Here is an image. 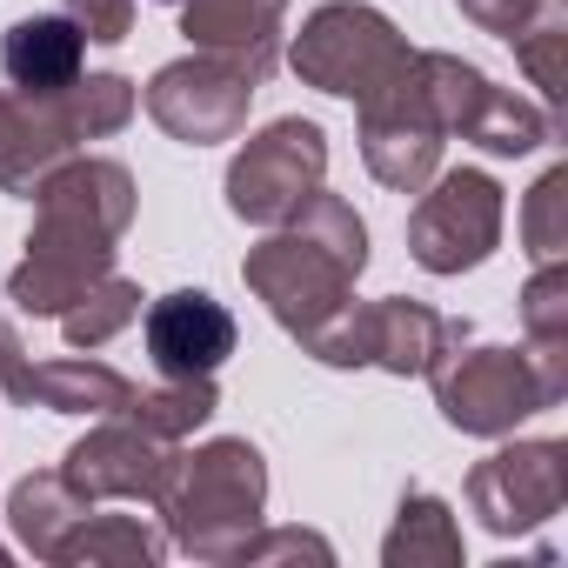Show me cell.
<instances>
[{
	"label": "cell",
	"instance_id": "obj_9",
	"mask_svg": "<svg viewBox=\"0 0 568 568\" xmlns=\"http://www.w3.org/2000/svg\"><path fill=\"white\" fill-rule=\"evenodd\" d=\"M442 148H448V128L422 88V61H408L388 88L362 101V161L382 187L422 194L442 174Z\"/></svg>",
	"mask_w": 568,
	"mask_h": 568
},
{
	"label": "cell",
	"instance_id": "obj_23",
	"mask_svg": "<svg viewBox=\"0 0 568 568\" xmlns=\"http://www.w3.org/2000/svg\"><path fill=\"white\" fill-rule=\"evenodd\" d=\"M128 322H141V288H134V281L128 274H101L94 281V288L61 315V335H68V348H101V342H114Z\"/></svg>",
	"mask_w": 568,
	"mask_h": 568
},
{
	"label": "cell",
	"instance_id": "obj_18",
	"mask_svg": "<svg viewBox=\"0 0 568 568\" xmlns=\"http://www.w3.org/2000/svg\"><path fill=\"white\" fill-rule=\"evenodd\" d=\"M521 328H528V355L548 375V388L568 395V261L535 267V281L521 288Z\"/></svg>",
	"mask_w": 568,
	"mask_h": 568
},
{
	"label": "cell",
	"instance_id": "obj_15",
	"mask_svg": "<svg viewBox=\"0 0 568 568\" xmlns=\"http://www.w3.org/2000/svg\"><path fill=\"white\" fill-rule=\"evenodd\" d=\"M462 342V322L422 308V302H368V368L388 375H428Z\"/></svg>",
	"mask_w": 568,
	"mask_h": 568
},
{
	"label": "cell",
	"instance_id": "obj_6",
	"mask_svg": "<svg viewBox=\"0 0 568 568\" xmlns=\"http://www.w3.org/2000/svg\"><path fill=\"white\" fill-rule=\"evenodd\" d=\"M328 174V134L302 114L267 121L247 134V148L227 161V207L254 227H274L281 214H295Z\"/></svg>",
	"mask_w": 568,
	"mask_h": 568
},
{
	"label": "cell",
	"instance_id": "obj_4",
	"mask_svg": "<svg viewBox=\"0 0 568 568\" xmlns=\"http://www.w3.org/2000/svg\"><path fill=\"white\" fill-rule=\"evenodd\" d=\"M415 61V48L395 34L388 14L362 8V0H328V8H315L288 48V68L322 88V94H342V101H368L375 88H388L402 68Z\"/></svg>",
	"mask_w": 568,
	"mask_h": 568
},
{
	"label": "cell",
	"instance_id": "obj_30",
	"mask_svg": "<svg viewBox=\"0 0 568 568\" xmlns=\"http://www.w3.org/2000/svg\"><path fill=\"white\" fill-rule=\"evenodd\" d=\"M0 561H8V548H0Z\"/></svg>",
	"mask_w": 568,
	"mask_h": 568
},
{
	"label": "cell",
	"instance_id": "obj_27",
	"mask_svg": "<svg viewBox=\"0 0 568 568\" xmlns=\"http://www.w3.org/2000/svg\"><path fill=\"white\" fill-rule=\"evenodd\" d=\"M462 8V21H475L481 34H501V41H515L528 21H541V8L548 0H455Z\"/></svg>",
	"mask_w": 568,
	"mask_h": 568
},
{
	"label": "cell",
	"instance_id": "obj_26",
	"mask_svg": "<svg viewBox=\"0 0 568 568\" xmlns=\"http://www.w3.org/2000/svg\"><path fill=\"white\" fill-rule=\"evenodd\" d=\"M302 555L322 561V568L335 561V548H328L322 535H308V528H254L234 561H241V568H261V561H302Z\"/></svg>",
	"mask_w": 568,
	"mask_h": 568
},
{
	"label": "cell",
	"instance_id": "obj_19",
	"mask_svg": "<svg viewBox=\"0 0 568 568\" xmlns=\"http://www.w3.org/2000/svg\"><path fill=\"white\" fill-rule=\"evenodd\" d=\"M54 561H68V568H154V561H168V528H154V521H141V515H88L68 541H61V555Z\"/></svg>",
	"mask_w": 568,
	"mask_h": 568
},
{
	"label": "cell",
	"instance_id": "obj_25",
	"mask_svg": "<svg viewBox=\"0 0 568 568\" xmlns=\"http://www.w3.org/2000/svg\"><path fill=\"white\" fill-rule=\"evenodd\" d=\"M515 61L528 68V81L541 88V101L555 108L568 94V21H528L515 34Z\"/></svg>",
	"mask_w": 568,
	"mask_h": 568
},
{
	"label": "cell",
	"instance_id": "obj_13",
	"mask_svg": "<svg viewBox=\"0 0 568 568\" xmlns=\"http://www.w3.org/2000/svg\"><path fill=\"white\" fill-rule=\"evenodd\" d=\"M281 14H288V0H181V34L201 54H227L267 81L281 48Z\"/></svg>",
	"mask_w": 568,
	"mask_h": 568
},
{
	"label": "cell",
	"instance_id": "obj_17",
	"mask_svg": "<svg viewBox=\"0 0 568 568\" xmlns=\"http://www.w3.org/2000/svg\"><path fill=\"white\" fill-rule=\"evenodd\" d=\"M28 402L54 408V415H121L134 402V382L108 362H88V355H61V362H41L28 375Z\"/></svg>",
	"mask_w": 568,
	"mask_h": 568
},
{
	"label": "cell",
	"instance_id": "obj_8",
	"mask_svg": "<svg viewBox=\"0 0 568 568\" xmlns=\"http://www.w3.org/2000/svg\"><path fill=\"white\" fill-rule=\"evenodd\" d=\"M261 74L227 61V54H187V61H168L154 81H148V114L161 134H174L181 148H214V141H234L247 128V101H254Z\"/></svg>",
	"mask_w": 568,
	"mask_h": 568
},
{
	"label": "cell",
	"instance_id": "obj_22",
	"mask_svg": "<svg viewBox=\"0 0 568 568\" xmlns=\"http://www.w3.org/2000/svg\"><path fill=\"white\" fill-rule=\"evenodd\" d=\"M548 134H555L548 114H541L535 101L495 88V81H481V94H475V108H468V121H462V141H475V148H488V154H535Z\"/></svg>",
	"mask_w": 568,
	"mask_h": 568
},
{
	"label": "cell",
	"instance_id": "obj_1",
	"mask_svg": "<svg viewBox=\"0 0 568 568\" xmlns=\"http://www.w3.org/2000/svg\"><path fill=\"white\" fill-rule=\"evenodd\" d=\"M28 201L41 214L21 267L8 274V295L21 315H68L101 274H114V241L134 221V174L121 161L68 154L61 168L41 174Z\"/></svg>",
	"mask_w": 568,
	"mask_h": 568
},
{
	"label": "cell",
	"instance_id": "obj_10",
	"mask_svg": "<svg viewBox=\"0 0 568 568\" xmlns=\"http://www.w3.org/2000/svg\"><path fill=\"white\" fill-rule=\"evenodd\" d=\"M568 501V442H515L475 462L468 475V508L481 515L488 535H528L555 521Z\"/></svg>",
	"mask_w": 568,
	"mask_h": 568
},
{
	"label": "cell",
	"instance_id": "obj_16",
	"mask_svg": "<svg viewBox=\"0 0 568 568\" xmlns=\"http://www.w3.org/2000/svg\"><path fill=\"white\" fill-rule=\"evenodd\" d=\"M88 515H94V501L74 495L61 468H54V475H28V481H14V495H8V528H14V541H21L34 561H54L61 541H68Z\"/></svg>",
	"mask_w": 568,
	"mask_h": 568
},
{
	"label": "cell",
	"instance_id": "obj_5",
	"mask_svg": "<svg viewBox=\"0 0 568 568\" xmlns=\"http://www.w3.org/2000/svg\"><path fill=\"white\" fill-rule=\"evenodd\" d=\"M428 382H435L442 422L462 428V435H488V442L515 435V422H528V415H541V408L561 402L548 388V375L535 368L528 348H462L455 342L428 368Z\"/></svg>",
	"mask_w": 568,
	"mask_h": 568
},
{
	"label": "cell",
	"instance_id": "obj_24",
	"mask_svg": "<svg viewBox=\"0 0 568 568\" xmlns=\"http://www.w3.org/2000/svg\"><path fill=\"white\" fill-rule=\"evenodd\" d=\"M521 241L541 261H568V168H548L535 187H528V207H521Z\"/></svg>",
	"mask_w": 568,
	"mask_h": 568
},
{
	"label": "cell",
	"instance_id": "obj_3",
	"mask_svg": "<svg viewBox=\"0 0 568 568\" xmlns=\"http://www.w3.org/2000/svg\"><path fill=\"white\" fill-rule=\"evenodd\" d=\"M154 508L168 521V548L194 561H234L267 508V462L254 442L221 435L201 448H168Z\"/></svg>",
	"mask_w": 568,
	"mask_h": 568
},
{
	"label": "cell",
	"instance_id": "obj_12",
	"mask_svg": "<svg viewBox=\"0 0 568 568\" xmlns=\"http://www.w3.org/2000/svg\"><path fill=\"white\" fill-rule=\"evenodd\" d=\"M148 355L154 368L174 382V375H214L227 355H234V315L207 295V288H174L148 308Z\"/></svg>",
	"mask_w": 568,
	"mask_h": 568
},
{
	"label": "cell",
	"instance_id": "obj_14",
	"mask_svg": "<svg viewBox=\"0 0 568 568\" xmlns=\"http://www.w3.org/2000/svg\"><path fill=\"white\" fill-rule=\"evenodd\" d=\"M81 54H88V34L68 14H34V21H14L8 41H0V74L14 81V94H61L81 81Z\"/></svg>",
	"mask_w": 568,
	"mask_h": 568
},
{
	"label": "cell",
	"instance_id": "obj_7",
	"mask_svg": "<svg viewBox=\"0 0 568 568\" xmlns=\"http://www.w3.org/2000/svg\"><path fill=\"white\" fill-rule=\"evenodd\" d=\"M501 247V181L481 168H448L408 214V254L428 274H468Z\"/></svg>",
	"mask_w": 568,
	"mask_h": 568
},
{
	"label": "cell",
	"instance_id": "obj_11",
	"mask_svg": "<svg viewBox=\"0 0 568 568\" xmlns=\"http://www.w3.org/2000/svg\"><path fill=\"white\" fill-rule=\"evenodd\" d=\"M161 468H168V442L141 435L128 415H101V428H88L61 462L68 488L88 501H154Z\"/></svg>",
	"mask_w": 568,
	"mask_h": 568
},
{
	"label": "cell",
	"instance_id": "obj_20",
	"mask_svg": "<svg viewBox=\"0 0 568 568\" xmlns=\"http://www.w3.org/2000/svg\"><path fill=\"white\" fill-rule=\"evenodd\" d=\"M382 561L388 568H462V528L448 515L442 495H402V515L382 541Z\"/></svg>",
	"mask_w": 568,
	"mask_h": 568
},
{
	"label": "cell",
	"instance_id": "obj_28",
	"mask_svg": "<svg viewBox=\"0 0 568 568\" xmlns=\"http://www.w3.org/2000/svg\"><path fill=\"white\" fill-rule=\"evenodd\" d=\"M68 21H74L88 41L114 48V41H128V28H134V0H68Z\"/></svg>",
	"mask_w": 568,
	"mask_h": 568
},
{
	"label": "cell",
	"instance_id": "obj_2",
	"mask_svg": "<svg viewBox=\"0 0 568 568\" xmlns=\"http://www.w3.org/2000/svg\"><path fill=\"white\" fill-rule=\"evenodd\" d=\"M368 267V227L362 214L315 187L295 214H281L274 234L261 247H247L241 281L267 302V315L288 328L295 342H308L328 315H342L355 302V274Z\"/></svg>",
	"mask_w": 568,
	"mask_h": 568
},
{
	"label": "cell",
	"instance_id": "obj_29",
	"mask_svg": "<svg viewBox=\"0 0 568 568\" xmlns=\"http://www.w3.org/2000/svg\"><path fill=\"white\" fill-rule=\"evenodd\" d=\"M28 375H34V362H28L21 335L0 322V395H8V402H28Z\"/></svg>",
	"mask_w": 568,
	"mask_h": 568
},
{
	"label": "cell",
	"instance_id": "obj_21",
	"mask_svg": "<svg viewBox=\"0 0 568 568\" xmlns=\"http://www.w3.org/2000/svg\"><path fill=\"white\" fill-rule=\"evenodd\" d=\"M214 408H221V388H214V375H174V382H161V388H134V402L121 408L141 435H154V442H187L201 422H214Z\"/></svg>",
	"mask_w": 568,
	"mask_h": 568
}]
</instances>
